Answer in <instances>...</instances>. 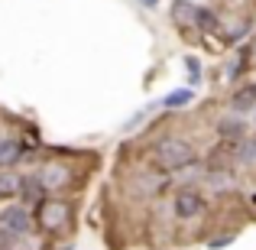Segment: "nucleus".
Returning a JSON list of instances; mask_svg holds the SVG:
<instances>
[{"label":"nucleus","mask_w":256,"mask_h":250,"mask_svg":"<svg viewBox=\"0 0 256 250\" xmlns=\"http://www.w3.org/2000/svg\"><path fill=\"white\" fill-rule=\"evenodd\" d=\"M152 153H156V166L162 169V172H185V169H192L198 163L194 143L185 140V137H178V133L162 137L156 146H152Z\"/></svg>","instance_id":"nucleus-1"},{"label":"nucleus","mask_w":256,"mask_h":250,"mask_svg":"<svg viewBox=\"0 0 256 250\" xmlns=\"http://www.w3.org/2000/svg\"><path fill=\"white\" fill-rule=\"evenodd\" d=\"M72 214H75V208H72L68 198L46 195L39 201V214H32V218H36V227H42L46 234H62L72 227Z\"/></svg>","instance_id":"nucleus-2"},{"label":"nucleus","mask_w":256,"mask_h":250,"mask_svg":"<svg viewBox=\"0 0 256 250\" xmlns=\"http://www.w3.org/2000/svg\"><path fill=\"white\" fill-rule=\"evenodd\" d=\"M204 211H208V201H204V195H201L194 185H182L178 192L172 195V214L178 221H194Z\"/></svg>","instance_id":"nucleus-3"},{"label":"nucleus","mask_w":256,"mask_h":250,"mask_svg":"<svg viewBox=\"0 0 256 250\" xmlns=\"http://www.w3.org/2000/svg\"><path fill=\"white\" fill-rule=\"evenodd\" d=\"M36 179L42 182L46 195H58V192H68V188H72L75 172H72V166L58 163V159H49V163H42L36 169Z\"/></svg>","instance_id":"nucleus-4"},{"label":"nucleus","mask_w":256,"mask_h":250,"mask_svg":"<svg viewBox=\"0 0 256 250\" xmlns=\"http://www.w3.org/2000/svg\"><path fill=\"white\" fill-rule=\"evenodd\" d=\"M0 227H6V231L13 234H30L32 227H36V218H32V211L26 205H6L4 211H0Z\"/></svg>","instance_id":"nucleus-5"},{"label":"nucleus","mask_w":256,"mask_h":250,"mask_svg":"<svg viewBox=\"0 0 256 250\" xmlns=\"http://www.w3.org/2000/svg\"><path fill=\"white\" fill-rule=\"evenodd\" d=\"M214 130H218L220 143H237V140H244L246 133H250V124H246V117H244V114H234V111H227L224 117H218Z\"/></svg>","instance_id":"nucleus-6"},{"label":"nucleus","mask_w":256,"mask_h":250,"mask_svg":"<svg viewBox=\"0 0 256 250\" xmlns=\"http://www.w3.org/2000/svg\"><path fill=\"white\" fill-rule=\"evenodd\" d=\"M201 182H204L211 192H218V195H227V192H234L237 188V175H234V169L230 166H204V175H201Z\"/></svg>","instance_id":"nucleus-7"},{"label":"nucleus","mask_w":256,"mask_h":250,"mask_svg":"<svg viewBox=\"0 0 256 250\" xmlns=\"http://www.w3.org/2000/svg\"><path fill=\"white\" fill-rule=\"evenodd\" d=\"M253 107H256V82L237 85V88H234V94H230V111L246 117V114H253Z\"/></svg>","instance_id":"nucleus-8"},{"label":"nucleus","mask_w":256,"mask_h":250,"mask_svg":"<svg viewBox=\"0 0 256 250\" xmlns=\"http://www.w3.org/2000/svg\"><path fill=\"white\" fill-rule=\"evenodd\" d=\"M20 205H39V201L46 198V188H42V182L36 179V172H30V175H20Z\"/></svg>","instance_id":"nucleus-9"},{"label":"nucleus","mask_w":256,"mask_h":250,"mask_svg":"<svg viewBox=\"0 0 256 250\" xmlns=\"http://www.w3.org/2000/svg\"><path fill=\"white\" fill-rule=\"evenodd\" d=\"M23 159V143L16 137H0V169H13Z\"/></svg>","instance_id":"nucleus-10"},{"label":"nucleus","mask_w":256,"mask_h":250,"mask_svg":"<svg viewBox=\"0 0 256 250\" xmlns=\"http://www.w3.org/2000/svg\"><path fill=\"white\" fill-rule=\"evenodd\" d=\"M230 153H234V159H237L244 169H253V166H256V137H250V133H246L244 140H237V143H234Z\"/></svg>","instance_id":"nucleus-11"},{"label":"nucleus","mask_w":256,"mask_h":250,"mask_svg":"<svg viewBox=\"0 0 256 250\" xmlns=\"http://www.w3.org/2000/svg\"><path fill=\"white\" fill-rule=\"evenodd\" d=\"M194 30H201L204 36H214L220 33V20L211 7H194Z\"/></svg>","instance_id":"nucleus-12"},{"label":"nucleus","mask_w":256,"mask_h":250,"mask_svg":"<svg viewBox=\"0 0 256 250\" xmlns=\"http://www.w3.org/2000/svg\"><path fill=\"white\" fill-rule=\"evenodd\" d=\"M172 23L182 30H194V4L192 0H175L172 4Z\"/></svg>","instance_id":"nucleus-13"},{"label":"nucleus","mask_w":256,"mask_h":250,"mask_svg":"<svg viewBox=\"0 0 256 250\" xmlns=\"http://www.w3.org/2000/svg\"><path fill=\"white\" fill-rule=\"evenodd\" d=\"M250 56H253V46H244V49L234 56V62L227 65V78H230V82H237V78L246 72V65H250Z\"/></svg>","instance_id":"nucleus-14"},{"label":"nucleus","mask_w":256,"mask_h":250,"mask_svg":"<svg viewBox=\"0 0 256 250\" xmlns=\"http://www.w3.org/2000/svg\"><path fill=\"white\" fill-rule=\"evenodd\" d=\"M20 192V175L13 169H0V198H13Z\"/></svg>","instance_id":"nucleus-15"},{"label":"nucleus","mask_w":256,"mask_h":250,"mask_svg":"<svg viewBox=\"0 0 256 250\" xmlns=\"http://www.w3.org/2000/svg\"><path fill=\"white\" fill-rule=\"evenodd\" d=\"M192 98H194L192 88H178V91H169V94H166L162 104L166 107H185V104H192Z\"/></svg>","instance_id":"nucleus-16"},{"label":"nucleus","mask_w":256,"mask_h":250,"mask_svg":"<svg viewBox=\"0 0 256 250\" xmlns=\"http://www.w3.org/2000/svg\"><path fill=\"white\" fill-rule=\"evenodd\" d=\"M0 250H20V234L0 227Z\"/></svg>","instance_id":"nucleus-17"},{"label":"nucleus","mask_w":256,"mask_h":250,"mask_svg":"<svg viewBox=\"0 0 256 250\" xmlns=\"http://www.w3.org/2000/svg\"><path fill=\"white\" fill-rule=\"evenodd\" d=\"M234 237H237V234H214V237L208 240V250H224V247H230Z\"/></svg>","instance_id":"nucleus-18"},{"label":"nucleus","mask_w":256,"mask_h":250,"mask_svg":"<svg viewBox=\"0 0 256 250\" xmlns=\"http://www.w3.org/2000/svg\"><path fill=\"white\" fill-rule=\"evenodd\" d=\"M185 65H188V75H192V85H198V78H201V65H198V59L188 56V59H185Z\"/></svg>","instance_id":"nucleus-19"},{"label":"nucleus","mask_w":256,"mask_h":250,"mask_svg":"<svg viewBox=\"0 0 256 250\" xmlns=\"http://www.w3.org/2000/svg\"><path fill=\"white\" fill-rule=\"evenodd\" d=\"M156 4H159V0H140V7H146V10H152Z\"/></svg>","instance_id":"nucleus-20"},{"label":"nucleus","mask_w":256,"mask_h":250,"mask_svg":"<svg viewBox=\"0 0 256 250\" xmlns=\"http://www.w3.org/2000/svg\"><path fill=\"white\" fill-rule=\"evenodd\" d=\"M253 124H256V107H253Z\"/></svg>","instance_id":"nucleus-21"}]
</instances>
